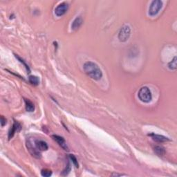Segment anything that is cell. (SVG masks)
Masks as SVG:
<instances>
[{
    "label": "cell",
    "mask_w": 177,
    "mask_h": 177,
    "mask_svg": "<svg viewBox=\"0 0 177 177\" xmlns=\"http://www.w3.org/2000/svg\"><path fill=\"white\" fill-rule=\"evenodd\" d=\"M21 129H22V127H21V125H20V124L19 123V122H17L16 121L14 122L13 127H12L11 130H10V132L9 133V139H11V138H13L14 134H15L16 132H19V131L21 130Z\"/></svg>",
    "instance_id": "7"
},
{
    "label": "cell",
    "mask_w": 177,
    "mask_h": 177,
    "mask_svg": "<svg viewBox=\"0 0 177 177\" xmlns=\"http://www.w3.org/2000/svg\"><path fill=\"white\" fill-rule=\"evenodd\" d=\"M69 9V4L66 2L60 4L55 9V14L58 17H61L66 13Z\"/></svg>",
    "instance_id": "5"
},
{
    "label": "cell",
    "mask_w": 177,
    "mask_h": 177,
    "mask_svg": "<svg viewBox=\"0 0 177 177\" xmlns=\"http://www.w3.org/2000/svg\"><path fill=\"white\" fill-rule=\"evenodd\" d=\"M52 138H53V139L55 140V141L57 142V143L64 150H66V151L69 150V148H68L66 142L65 141V140L64 139L63 137L58 135H53L52 136Z\"/></svg>",
    "instance_id": "6"
},
{
    "label": "cell",
    "mask_w": 177,
    "mask_h": 177,
    "mask_svg": "<svg viewBox=\"0 0 177 177\" xmlns=\"http://www.w3.org/2000/svg\"><path fill=\"white\" fill-rule=\"evenodd\" d=\"M84 71L92 79L99 80L102 77V72L100 67L93 62H86L84 63Z\"/></svg>",
    "instance_id": "1"
},
{
    "label": "cell",
    "mask_w": 177,
    "mask_h": 177,
    "mask_svg": "<svg viewBox=\"0 0 177 177\" xmlns=\"http://www.w3.org/2000/svg\"><path fill=\"white\" fill-rule=\"evenodd\" d=\"M163 6V2L160 0H154L153 1L149 8V15L155 16L159 13L160 10Z\"/></svg>",
    "instance_id": "3"
},
{
    "label": "cell",
    "mask_w": 177,
    "mask_h": 177,
    "mask_svg": "<svg viewBox=\"0 0 177 177\" xmlns=\"http://www.w3.org/2000/svg\"><path fill=\"white\" fill-rule=\"evenodd\" d=\"M138 96L139 98L140 101L143 102H150L152 99V93L150 88L147 86H143L139 90L138 94Z\"/></svg>",
    "instance_id": "2"
},
{
    "label": "cell",
    "mask_w": 177,
    "mask_h": 177,
    "mask_svg": "<svg viewBox=\"0 0 177 177\" xmlns=\"http://www.w3.org/2000/svg\"><path fill=\"white\" fill-rule=\"evenodd\" d=\"M131 34L130 27L127 25H124L121 27L119 33H118V39L120 42H124L130 38Z\"/></svg>",
    "instance_id": "4"
},
{
    "label": "cell",
    "mask_w": 177,
    "mask_h": 177,
    "mask_svg": "<svg viewBox=\"0 0 177 177\" xmlns=\"http://www.w3.org/2000/svg\"><path fill=\"white\" fill-rule=\"evenodd\" d=\"M0 122H1V126L4 127L5 125L6 124V118L4 117L3 116H1V120H0Z\"/></svg>",
    "instance_id": "19"
},
{
    "label": "cell",
    "mask_w": 177,
    "mask_h": 177,
    "mask_svg": "<svg viewBox=\"0 0 177 177\" xmlns=\"http://www.w3.org/2000/svg\"><path fill=\"white\" fill-rule=\"evenodd\" d=\"M25 104H26V110L29 112H33L35 110V105L31 100L28 99H24Z\"/></svg>",
    "instance_id": "11"
},
{
    "label": "cell",
    "mask_w": 177,
    "mask_h": 177,
    "mask_svg": "<svg viewBox=\"0 0 177 177\" xmlns=\"http://www.w3.org/2000/svg\"><path fill=\"white\" fill-rule=\"evenodd\" d=\"M29 80L32 84H33V85H37V84H39L40 80L37 76H29Z\"/></svg>",
    "instance_id": "14"
},
{
    "label": "cell",
    "mask_w": 177,
    "mask_h": 177,
    "mask_svg": "<svg viewBox=\"0 0 177 177\" xmlns=\"http://www.w3.org/2000/svg\"><path fill=\"white\" fill-rule=\"evenodd\" d=\"M168 67L169 69L171 70H176L177 68V64H176V57H174L172 60V61L169 62L168 64Z\"/></svg>",
    "instance_id": "13"
},
{
    "label": "cell",
    "mask_w": 177,
    "mask_h": 177,
    "mask_svg": "<svg viewBox=\"0 0 177 177\" xmlns=\"http://www.w3.org/2000/svg\"><path fill=\"white\" fill-rule=\"evenodd\" d=\"M153 140L154 141L158 142H165L167 141H169L170 139L168 138L165 137V136L163 135H159V134H152L150 135Z\"/></svg>",
    "instance_id": "8"
},
{
    "label": "cell",
    "mask_w": 177,
    "mask_h": 177,
    "mask_svg": "<svg viewBox=\"0 0 177 177\" xmlns=\"http://www.w3.org/2000/svg\"><path fill=\"white\" fill-rule=\"evenodd\" d=\"M35 147L37 150L40 151H47L48 150V145L43 140H37L35 142Z\"/></svg>",
    "instance_id": "10"
},
{
    "label": "cell",
    "mask_w": 177,
    "mask_h": 177,
    "mask_svg": "<svg viewBox=\"0 0 177 177\" xmlns=\"http://www.w3.org/2000/svg\"><path fill=\"white\" fill-rule=\"evenodd\" d=\"M52 174L51 170H48V169H44L41 171V175L42 176L44 177H49L51 176Z\"/></svg>",
    "instance_id": "15"
},
{
    "label": "cell",
    "mask_w": 177,
    "mask_h": 177,
    "mask_svg": "<svg viewBox=\"0 0 177 177\" xmlns=\"http://www.w3.org/2000/svg\"><path fill=\"white\" fill-rule=\"evenodd\" d=\"M154 152L156 153L158 156H163L165 154V148L161 146H156L154 148Z\"/></svg>",
    "instance_id": "12"
},
{
    "label": "cell",
    "mask_w": 177,
    "mask_h": 177,
    "mask_svg": "<svg viewBox=\"0 0 177 177\" xmlns=\"http://www.w3.org/2000/svg\"><path fill=\"white\" fill-rule=\"evenodd\" d=\"M82 22H83V20H82L81 17H76V19L73 20V23H72L71 29L73 30V31H76V30L78 29L81 27Z\"/></svg>",
    "instance_id": "9"
},
{
    "label": "cell",
    "mask_w": 177,
    "mask_h": 177,
    "mask_svg": "<svg viewBox=\"0 0 177 177\" xmlns=\"http://www.w3.org/2000/svg\"><path fill=\"white\" fill-rule=\"evenodd\" d=\"M15 57H16V58H17L18 60H19V62H22V64H24V66H25L26 69H27V71H29V73H30V69H29V66H28V65H27V64L25 63V62H24V60H22V59H21V58H20L19 57V56H18V55H15Z\"/></svg>",
    "instance_id": "18"
},
{
    "label": "cell",
    "mask_w": 177,
    "mask_h": 177,
    "mask_svg": "<svg viewBox=\"0 0 177 177\" xmlns=\"http://www.w3.org/2000/svg\"><path fill=\"white\" fill-rule=\"evenodd\" d=\"M70 171H71V166H70V164H68V165L66 166V169L64 170H63V172L62 173V175H64V176H66V175H67L69 174Z\"/></svg>",
    "instance_id": "16"
},
{
    "label": "cell",
    "mask_w": 177,
    "mask_h": 177,
    "mask_svg": "<svg viewBox=\"0 0 177 177\" xmlns=\"http://www.w3.org/2000/svg\"><path fill=\"white\" fill-rule=\"evenodd\" d=\"M70 158H71V160H72V162H73V163L74 164V165H75L76 168H78V160L77 159H76V158L75 157V156H73V155L71 154L69 156Z\"/></svg>",
    "instance_id": "17"
}]
</instances>
